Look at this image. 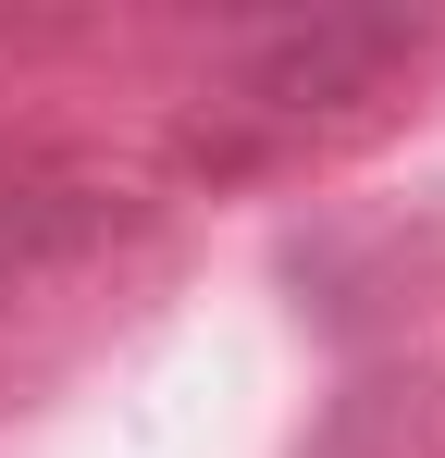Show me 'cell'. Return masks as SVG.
Wrapping results in <instances>:
<instances>
[{
  "label": "cell",
  "instance_id": "6da1fadb",
  "mask_svg": "<svg viewBox=\"0 0 445 458\" xmlns=\"http://www.w3.org/2000/svg\"><path fill=\"white\" fill-rule=\"evenodd\" d=\"M421 38H433L421 13H285L222 63V99L248 124H309V112L371 99L396 63H421Z\"/></svg>",
  "mask_w": 445,
  "mask_h": 458
},
{
  "label": "cell",
  "instance_id": "7a4b0ae2",
  "mask_svg": "<svg viewBox=\"0 0 445 458\" xmlns=\"http://www.w3.org/2000/svg\"><path fill=\"white\" fill-rule=\"evenodd\" d=\"M0 298H13V285H0Z\"/></svg>",
  "mask_w": 445,
  "mask_h": 458
}]
</instances>
